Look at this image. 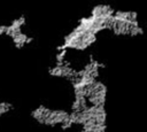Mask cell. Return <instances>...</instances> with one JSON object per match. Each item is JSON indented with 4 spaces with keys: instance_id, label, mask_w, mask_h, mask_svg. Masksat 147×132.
Wrapping results in <instances>:
<instances>
[{
    "instance_id": "52a82bcc",
    "label": "cell",
    "mask_w": 147,
    "mask_h": 132,
    "mask_svg": "<svg viewBox=\"0 0 147 132\" xmlns=\"http://www.w3.org/2000/svg\"><path fill=\"white\" fill-rule=\"evenodd\" d=\"M0 116H1V115H0Z\"/></svg>"
},
{
    "instance_id": "6da1fadb",
    "label": "cell",
    "mask_w": 147,
    "mask_h": 132,
    "mask_svg": "<svg viewBox=\"0 0 147 132\" xmlns=\"http://www.w3.org/2000/svg\"><path fill=\"white\" fill-rule=\"evenodd\" d=\"M49 73L52 76H55V77H62V75H63V67L55 65L54 68L49 69Z\"/></svg>"
},
{
    "instance_id": "7a4b0ae2",
    "label": "cell",
    "mask_w": 147,
    "mask_h": 132,
    "mask_svg": "<svg viewBox=\"0 0 147 132\" xmlns=\"http://www.w3.org/2000/svg\"><path fill=\"white\" fill-rule=\"evenodd\" d=\"M65 54H67V51L64 49V51H61L57 55H56V62H63L64 61V56H65Z\"/></svg>"
},
{
    "instance_id": "3957f363",
    "label": "cell",
    "mask_w": 147,
    "mask_h": 132,
    "mask_svg": "<svg viewBox=\"0 0 147 132\" xmlns=\"http://www.w3.org/2000/svg\"><path fill=\"white\" fill-rule=\"evenodd\" d=\"M106 131V125H99L96 124L95 127L92 130V132H105Z\"/></svg>"
},
{
    "instance_id": "8992f818",
    "label": "cell",
    "mask_w": 147,
    "mask_h": 132,
    "mask_svg": "<svg viewBox=\"0 0 147 132\" xmlns=\"http://www.w3.org/2000/svg\"><path fill=\"white\" fill-rule=\"evenodd\" d=\"M32 40H33V37H29V38H28V40H26V45H28V44H30V42H32Z\"/></svg>"
},
{
    "instance_id": "277c9868",
    "label": "cell",
    "mask_w": 147,
    "mask_h": 132,
    "mask_svg": "<svg viewBox=\"0 0 147 132\" xmlns=\"http://www.w3.org/2000/svg\"><path fill=\"white\" fill-rule=\"evenodd\" d=\"M7 26H8V25H0V36L3 34V33H6V31H7Z\"/></svg>"
},
{
    "instance_id": "5b68a950",
    "label": "cell",
    "mask_w": 147,
    "mask_h": 132,
    "mask_svg": "<svg viewBox=\"0 0 147 132\" xmlns=\"http://www.w3.org/2000/svg\"><path fill=\"white\" fill-rule=\"evenodd\" d=\"M20 20H21V22H22V24L24 25V24H25V16H24V15H22V16H20Z\"/></svg>"
}]
</instances>
